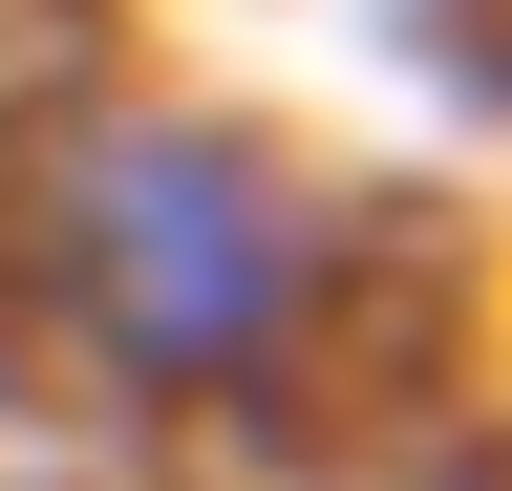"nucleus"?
Masks as SVG:
<instances>
[{"mask_svg": "<svg viewBox=\"0 0 512 491\" xmlns=\"http://www.w3.org/2000/svg\"><path fill=\"white\" fill-rule=\"evenodd\" d=\"M22 257H43V321H64L86 385L256 427L278 385H320V342H342L363 214L320 193L256 107H86V129H43Z\"/></svg>", "mask_w": 512, "mask_h": 491, "instance_id": "nucleus-1", "label": "nucleus"}]
</instances>
